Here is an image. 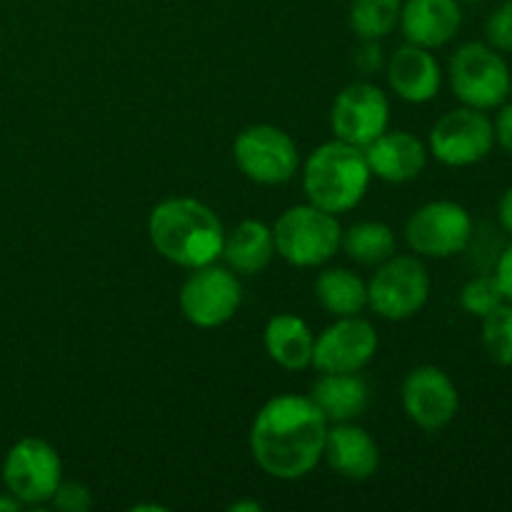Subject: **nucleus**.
<instances>
[{
  "label": "nucleus",
  "instance_id": "f257e3e1",
  "mask_svg": "<svg viewBox=\"0 0 512 512\" xmlns=\"http://www.w3.org/2000/svg\"><path fill=\"white\" fill-rule=\"evenodd\" d=\"M328 420L310 395H275L250 428V453L275 480H300L323 460Z\"/></svg>",
  "mask_w": 512,
  "mask_h": 512
},
{
  "label": "nucleus",
  "instance_id": "f03ea898",
  "mask_svg": "<svg viewBox=\"0 0 512 512\" xmlns=\"http://www.w3.org/2000/svg\"><path fill=\"white\" fill-rule=\"evenodd\" d=\"M153 248L180 268L215 263L223 253L225 228L213 208L195 198H168L150 210Z\"/></svg>",
  "mask_w": 512,
  "mask_h": 512
},
{
  "label": "nucleus",
  "instance_id": "7ed1b4c3",
  "mask_svg": "<svg viewBox=\"0 0 512 512\" xmlns=\"http://www.w3.org/2000/svg\"><path fill=\"white\" fill-rule=\"evenodd\" d=\"M373 173L363 148L345 140H330L308 155L303 168V190L308 203L340 215L353 210L368 193Z\"/></svg>",
  "mask_w": 512,
  "mask_h": 512
},
{
  "label": "nucleus",
  "instance_id": "20e7f679",
  "mask_svg": "<svg viewBox=\"0 0 512 512\" xmlns=\"http://www.w3.org/2000/svg\"><path fill=\"white\" fill-rule=\"evenodd\" d=\"M343 228L333 213L315 205L288 208L273 228L275 253L295 268H315L338 253Z\"/></svg>",
  "mask_w": 512,
  "mask_h": 512
},
{
  "label": "nucleus",
  "instance_id": "39448f33",
  "mask_svg": "<svg viewBox=\"0 0 512 512\" xmlns=\"http://www.w3.org/2000/svg\"><path fill=\"white\" fill-rule=\"evenodd\" d=\"M448 78L455 98L475 110L500 108L512 90L508 60L488 43L460 45L450 58Z\"/></svg>",
  "mask_w": 512,
  "mask_h": 512
},
{
  "label": "nucleus",
  "instance_id": "423d86ee",
  "mask_svg": "<svg viewBox=\"0 0 512 512\" xmlns=\"http://www.w3.org/2000/svg\"><path fill=\"white\" fill-rule=\"evenodd\" d=\"M430 298V273L415 255H393L368 283V305L385 320H408Z\"/></svg>",
  "mask_w": 512,
  "mask_h": 512
},
{
  "label": "nucleus",
  "instance_id": "0eeeda50",
  "mask_svg": "<svg viewBox=\"0 0 512 512\" xmlns=\"http://www.w3.org/2000/svg\"><path fill=\"white\" fill-rule=\"evenodd\" d=\"M240 173L258 185H283L298 173L300 155L295 140L278 125L258 123L240 130L233 145Z\"/></svg>",
  "mask_w": 512,
  "mask_h": 512
},
{
  "label": "nucleus",
  "instance_id": "6e6552de",
  "mask_svg": "<svg viewBox=\"0 0 512 512\" xmlns=\"http://www.w3.org/2000/svg\"><path fill=\"white\" fill-rule=\"evenodd\" d=\"M3 483L23 505H45L63 483V463L48 440L23 438L8 450L3 463Z\"/></svg>",
  "mask_w": 512,
  "mask_h": 512
},
{
  "label": "nucleus",
  "instance_id": "1a4fd4ad",
  "mask_svg": "<svg viewBox=\"0 0 512 512\" xmlns=\"http://www.w3.org/2000/svg\"><path fill=\"white\" fill-rule=\"evenodd\" d=\"M405 240L423 258H453L473 240V218L460 203L433 200L410 215Z\"/></svg>",
  "mask_w": 512,
  "mask_h": 512
},
{
  "label": "nucleus",
  "instance_id": "9d476101",
  "mask_svg": "<svg viewBox=\"0 0 512 512\" xmlns=\"http://www.w3.org/2000/svg\"><path fill=\"white\" fill-rule=\"evenodd\" d=\"M430 153L448 168H468L480 163L490 155L495 145L493 120L485 115V110L460 108L448 110L430 130Z\"/></svg>",
  "mask_w": 512,
  "mask_h": 512
},
{
  "label": "nucleus",
  "instance_id": "9b49d317",
  "mask_svg": "<svg viewBox=\"0 0 512 512\" xmlns=\"http://www.w3.org/2000/svg\"><path fill=\"white\" fill-rule=\"evenodd\" d=\"M243 288L233 270L208 263L193 268L180 288V310L195 328H220L238 313Z\"/></svg>",
  "mask_w": 512,
  "mask_h": 512
},
{
  "label": "nucleus",
  "instance_id": "f8f14e48",
  "mask_svg": "<svg viewBox=\"0 0 512 512\" xmlns=\"http://www.w3.org/2000/svg\"><path fill=\"white\" fill-rule=\"evenodd\" d=\"M403 408L420 430L438 433L458 415L460 393L445 370L420 365L403 380Z\"/></svg>",
  "mask_w": 512,
  "mask_h": 512
},
{
  "label": "nucleus",
  "instance_id": "ddd939ff",
  "mask_svg": "<svg viewBox=\"0 0 512 512\" xmlns=\"http://www.w3.org/2000/svg\"><path fill=\"white\" fill-rule=\"evenodd\" d=\"M388 123V95L378 85L370 83H353L340 90L333 110H330V125H333L335 138L358 145V148H365L378 135H383L388 130Z\"/></svg>",
  "mask_w": 512,
  "mask_h": 512
},
{
  "label": "nucleus",
  "instance_id": "4468645a",
  "mask_svg": "<svg viewBox=\"0 0 512 512\" xmlns=\"http://www.w3.org/2000/svg\"><path fill=\"white\" fill-rule=\"evenodd\" d=\"M378 353V333L360 315L338 318L315 338L313 368L320 373H360Z\"/></svg>",
  "mask_w": 512,
  "mask_h": 512
},
{
  "label": "nucleus",
  "instance_id": "2eb2a0df",
  "mask_svg": "<svg viewBox=\"0 0 512 512\" xmlns=\"http://www.w3.org/2000/svg\"><path fill=\"white\" fill-rule=\"evenodd\" d=\"M368 168L385 183H410L428 165V148L408 130H385L363 148Z\"/></svg>",
  "mask_w": 512,
  "mask_h": 512
},
{
  "label": "nucleus",
  "instance_id": "dca6fc26",
  "mask_svg": "<svg viewBox=\"0 0 512 512\" xmlns=\"http://www.w3.org/2000/svg\"><path fill=\"white\" fill-rule=\"evenodd\" d=\"M385 73L395 95L413 105L430 103L443 85V70L435 55L413 43H405L390 55Z\"/></svg>",
  "mask_w": 512,
  "mask_h": 512
},
{
  "label": "nucleus",
  "instance_id": "f3484780",
  "mask_svg": "<svg viewBox=\"0 0 512 512\" xmlns=\"http://www.w3.org/2000/svg\"><path fill=\"white\" fill-rule=\"evenodd\" d=\"M398 25L408 43L428 50L443 48L463 25L460 0H405Z\"/></svg>",
  "mask_w": 512,
  "mask_h": 512
},
{
  "label": "nucleus",
  "instance_id": "a211bd4d",
  "mask_svg": "<svg viewBox=\"0 0 512 512\" xmlns=\"http://www.w3.org/2000/svg\"><path fill=\"white\" fill-rule=\"evenodd\" d=\"M323 458L340 478L363 483L378 473L380 450L370 433H365L358 425L333 423V428L328 425V435H325Z\"/></svg>",
  "mask_w": 512,
  "mask_h": 512
},
{
  "label": "nucleus",
  "instance_id": "6ab92c4d",
  "mask_svg": "<svg viewBox=\"0 0 512 512\" xmlns=\"http://www.w3.org/2000/svg\"><path fill=\"white\" fill-rule=\"evenodd\" d=\"M310 400L330 425L353 423L368 408V383L358 373H320L310 390Z\"/></svg>",
  "mask_w": 512,
  "mask_h": 512
},
{
  "label": "nucleus",
  "instance_id": "aec40b11",
  "mask_svg": "<svg viewBox=\"0 0 512 512\" xmlns=\"http://www.w3.org/2000/svg\"><path fill=\"white\" fill-rule=\"evenodd\" d=\"M315 335L303 318L290 313L273 315L265 325V350L285 370H305L313 363Z\"/></svg>",
  "mask_w": 512,
  "mask_h": 512
},
{
  "label": "nucleus",
  "instance_id": "412c9836",
  "mask_svg": "<svg viewBox=\"0 0 512 512\" xmlns=\"http://www.w3.org/2000/svg\"><path fill=\"white\" fill-rule=\"evenodd\" d=\"M275 255L273 228L260 220H243L230 233H225L223 253L225 263L243 275H258L270 265Z\"/></svg>",
  "mask_w": 512,
  "mask_h": 512
},
{
  "label": "nucleus",
  "instance_id": "4be33fe9",
  "mask_svg": "<svg viewBox=\"0 0 512 512\" xmlns=\"http://www.w3.org/2000/svg\"><path fill=\"white\" fill-rule=\"evenodd\" d=\"M315 298L333 318H348L368 308V285L353 270L328 268L315 280Z\"/></svg>",
  "mask_w": 512,
  "mask_h": 512
},
{
  "label": "nucleus",
  "instance_id": "5701e85b",
  "mask_svg": "<svg viewBox=\"0 0 512 512\" xmlns=\"http://www.w3.org/2000/svg\"><path fill=\"white\" fill-rule=\"evenodd\" d=\"M340 245L360 265H380L395 255V233L390 225L378 220H363V223L350 225L348 233H343Z\"/></svg>",
  "mask_w": 512,
  "mask_h": 512
},
{
  "label": "nucleus",
  "instance_id": "b1692460",
  "mask_svg": "<svg viewBox=\"0 0 512 512\" xmlns=\"http://www.w3.org/2000/svg\"><path fill=\"white\" fill-rule=\"evenodd\" d=\"M403 0H353L350 3V28L358 38L375 43L395 30L400 23Z\"/></svg>",
  "mask_w": 512,
  "mask_h": 512
},
{
  "label": "nucleus",
  "instance_id": "393cba45",
  "mask_svg": "<svg viewBox=\"0 0 512 512\" xmlns=\"http://www.w3.org/2000/svg\"><path fill=\"white\" fill-rule=\"evenodd\" d=\"M483 348L493 363L512 368V303L508 300L483 318Z\"/></svg>",
  "mask_w": 512,
  "mask_h": 512
},
{
  "label": "nucleus",
  "instance_id": "a878e982",
  "mask_svg": "<svg viewBox=\"0 0 512 512\" xmlns=\"http://www.w3.org/2000/svg\"><path fill=\"white\" fill-rule=\"evenodd\" d=\"M503 303H505V295L503 290H500L495 273L478 275V278L465 283V288L460 290V305H463V310L480 320H483L488 313H493V310Z\"/></svg>",
  "mask_w": 512,
  "mask_h": 512
},
{
  "label": "nucleus",
  "instance_id": "bb28decb",
  "mask_svg": "<svg viewBox=\"0 0 512 512\" xmlns=\"http://www.w3.org/2000/svg\"><path fill=\"white\" fill-rule=\"evenodd\" d=\"M485 38H488L490 48H495L498 53H512V0L490 13L488 23H485Z\"/></svg>",
  "mask_w": 512,
  "mask_h": 512
},
{
  "label": "nucleus",
  "instance_id": "cd10ccee",
  "mask_svg": "<svg viewBox=\"0 0 512 512\" xmlns=\"http://www.w3.org/2000/svg\"><path fill=\"white\" fill-rule=\"evenodd\" d=\"M50 503H53L55 510L63 512H88L93 508V495H90V490L83 483H73V480L65 483L63 480Z\"/></svg>",
  "mask_w": 512,
  "mask_h": 512
},
{
  "label": "nucleus",
  "instance_id": "c85d7f7f",
  "mask_svg": "<svg viewBox=\"0 0 512 512\" xmlns=\"http://www.w3.org/2000/svg\"><path fill=\"white\" fill-rule=\"evenodd\" d=\"M495 143L512 155V103L500 105V113L493 123Z\"/></svg>",
  "mask_w": 512,
  "mask_h": 512
},
{
  "label": "nucleus",
  "instance_id": "c756f323",
  "mask_svg": "<svg viewBox=\"0 0 512 512\" xmlns=\"http://www.w3.org/2000/svg\"><path fill=\"white\" fill-rule=\"evenodd\" d=\"M495 278H498L505 300L512 303V243L500 253L498 265H495Z\"/></svg>",
  "mask_w": 512,
  "mask_h": 512
},
{
  "label": "nucleus",
  "instance_id": "7c9ffc66",
  "mask_svg": "<svg viewBox=\"0 0 512 512\" xmlns=\"http://www.w3.org/2000/svg\"><path fill=\"white\" fill-rule=\"evenodd\" d=\"M498 220H500V228L512 238V185L503 193L498 203Z\"/></svg>",
  "mask_w": 512,
  "mask_h": 512
},
{
  "label": "nucleus",
  "instance_id": "2f4dec72",
  "mask_svg": "<svg viewBox=\"0 0 512 512\" xmlns=\"http://www.w3.org/2000/svg\"><path fill=\"white\" fill-rule=\"evenodd\" d=\"M20 508H23V503H20L18 498H13V495H10V493L0 495V512H15V510H20Z\"/></svg>",
  "mask_w": 512,
  "mask_h": 512
},
{
  "label": "nucleus",
  "instance_id": "473e14b6",
  "mask_svg": "<svg viewBox=\"0 0 512 512\" xmlns=\"http://www.w3.org/2000/svg\"><path fill=\"white\" fill-rule=\"evenodd\" d=\"M228 510H233V512H260V510H263V505L255 503V500H248V503H233Z\"/></svg>",
  "mask_w": 512,
  "mask_h": 512
},
{
  "label": "nucleus",
  "instance_id": "72a5a7b5",
  "mask_svg": "<svg viewBox=\"0 0 512 512\" xmlns=\"http://www.w3.org/2000/svg\"><path fill=\"white\" fill-rule=\"evenodd\" d=\"M463 3H480V0H463Z\"/></svg>",
  "mask_w": 512,
  "mask_h": 512
}]
</instances>
